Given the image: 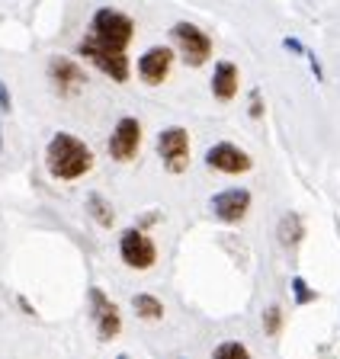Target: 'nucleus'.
Here are the masks:
<instances>
[{
	"label": "nucleus",
	"instance_id": "nucleus-5",
	"mask_svg": "<svg viewBox=\"0 0 340 359\" xmlns=\"http://www.w3.org/2000/svg\"><path fill=\"white\" fill-rule=\"evenodd\" d=\"M158 154L170 173H183L189 164V135L186 128L170 126L158 135Z\"/></svg>",
	"mask_w": 340,
	"mask_h": 359
},
{
	"label": "nucleus",
	"instance_id": "nucleus-11",
	"mask_svg": "<svg viewBox=\"0 0 340 359\" xmlns=\"http://www.w3.org/2000/svg\"><path fill=\"white\" fill-rule=\"evenodd\" d=\"M90 305H93V324H97L100 337H103V340H113V337H119L122 318H119V308H116V302L106 299L100 289H90Z\"/></svg>",
	"mask_w": 340,
	"mask_h": 359
},
{
	"label": "nucleus",
	"instance_id": "nucleus-3",
	"mask_svg": "<svg viewBox=\"0 0 340 359\" xmlns=\"http://www.w3.org/2000/svg\"><path fill=\"white\" fill-rule=\"evenodd\" d=\"M90 36H97L100 42H109V45H125L132 42L135 36V22L129 16L122 13V10H113V7H103L93 13V22H90Z\"/></svg>",
	"mask_w": 340,
	"mask_h": 359
},
{
	"label": "nucleus",
	"instance_id": "nucleus-7",
	"mask_svg": "<svg viewBox=\"0 0 340 359\" xmlns=\"http://www.w3.org/2000/svg\"><path fill=\"white\" fill-rule=\"evenodd\" d=\"M138 144H142V122L132 119V116H122L116 122L113 135H109V157L125 164L138 154Z\"/></svg>",
	"mask_w": 340,
	"mask_h": 359
},
{
	"label": "nucleus",
	"instance_id": "nucleus-15",
	"mask_svg": "<svg viewBox=\"0 0 340 359\" xmlns=\"http://www.w3.org/2000/svg\"><path fill=\"white\" fill-rule=\"evenodd\" d=\"M132 308H135L138 318H148V321H158V318H164V305H161L154 295H135L132 299Z\"/></svg>",
	"mask_w": 340,
	"mask_h": 359
},
{
	"label": "nucleus",
	"instance_id": "nucleus-9",
	"mask_svg": "<svg viewBox=\"0 0 340 359\" xmlns=\"http://www.w3.org/2000/svg\"><path fill=\"white\" fill-rule=\"evenodd\" d=\"M170 67H174V52H170L167 45H154V48H148V52L138 58V74H142L144 83H151V87L167 81Z\"/></svg>",
	"mask_w": 340,
	"mask_h": 359
},
{
	"label": "nucleus",
	"instance_id": "nucleus-17",
	"mask_svg": "<svg viewBox=\"0 0 340 359\" xmlns=\"http://www.w3.org/2000/svg\"><path fill=\"white\" fill-rule=\"evenodd\" d=\"M280 327H283V308L280 305H270L264 311V330L276 337V334H280Z\"/></svg>",
	"mask_w": 340,
	"mask_h": 359
},
{
	"label": "nucleus",
	"instance_id": "nucleus-10",
	"mask_svg": "<svg viewBox=\"0 0 340 359\" xmlns=\"http://www.w3.org/2000/svg\"><path fill=\"white\" fill-rule=\"evenodd\" d=\"M48 77H52V87L58 90L61 97H74V93L83 90V83H87V74L71 58H52Z\"/></svg>",
	"mask_w": 340,
	"mask_h": 359
},
{
	"label": "nucleus",
	"instance_id": "nucleus-20",
	"mask_svg": "<svg viewBox=\"0 0 340 359\" xmlns=\"http://www.w3.org/2000/svg\"><path fill=\"white\" fill-rule=\"evenodd\" d=\"M250 116H254V119H260V116H264V100H260L257 90L250 93Z\"/></svg>",
	"mask_w": 340,
	"mask_h": 359
},
{
	"label": "nucleus",
	"instance_id": "nucleus-18",
	"mask_svg": "<svg viewBox=\"0 0 340 359\" xmlns=\"http://www.w3.org/2000/svg\"><path fill=\"white\" fill-rule=\"evenodd\" d=\"M292 289H295V305H305V302H315L318 299V292H311L308 285H305L302 276L292 279Z\"/></svg>",
	"mask_w": 340,
	"mask_h": 359
},
{
	"label": "nucleus",
	"instance_id": "nucleus-16",
	"mask_svg": "<svg viewBox=\"0 0 340 359\" xmlns=\"http://www.w3.org/2000/svg\"><path fill=\"white\" fill-rule=\"evenodd\" d=\"M87 209H90V215L97 218V222L103 224V228H109V224H113V209L106 205V199H103V196H97V193H93L90 199H87Z\"/></svg>",
	"mask_w": 340,
	"mask_h": 359
},
{
	"label": "nucleus",
	"instance_id": "nucleus-2",
	"mask_svg": "<svg viewBox=\"0 0 340 359\" xmlns=\"http://www.w3.org/2000/svg\"><path fill=\"white\" fill-rule=\"evenodd\" d=\"M77 55L90 58L93 65H97L106 77H113L116 83L129 81V55H125V48H122V45L100 42L97 36H90V39H83V42L77 45Z\"/></svg>",
	"mask_w": 340,
	"mask_h": 359
},
{
	"label": "nucleus",
	"instance_id": "nucleus-8",
	"mask_svg": "<svg viewBox=\"0 0 340 359\" xmlns=\"http://www.w3.org/2000/svg\"><path fill=\"white\" fill-rule=\"evenodd\" d=\"M205 167H209V170H219V173H247L250 167H254V161H250V154L241 151L238 144L219 142L205 151Z\"/></svg>",
	"mask_w": 340,
	"mask_h": 359
},
{
	"label": "nucleus",
	"instance_id": "nucleus-12",
	"mask_svg": "<svg viewBox=\"0 0 340 359\" xmlns=\"http://www.w3.org/2000/svg\"><path fill=\"white\" fill-rule=\"evenodd\" d=\"M250 212V193L247 189H225L212 199V215L219 218V222H228L235 224L241 222L244 215Z\"/></svg>",
	"mask_w": 340,
	"mask_h": 359
},
{
	"label": "nucleus",
	"instance_id": "nucleus-19",
	"mask_svg": "<svg viewBox=\"0 0 340 359\" xmlns=\"http://www.w3.org/2000/svg\"><path fill=\"white\" fill-rule=\"evenodd\" d=\"M215 356H247V346L244 344H222V346H215Z\"/></svg>",
	"mask_w": 340,
	"mask_h": 359
},
{
	"label": "nucleus",
	"instance_id": "nucleus-6",
	"mask_svg": "<svg viewBox=\"0 0 340 359\" xmlns=\"http://www.w3.org/2000/svg\"><path fill=\"white\" fill-rule=\"evenodd\" d=\"M174 42L180 45L183 61H186L189 67L205 65L209 55H212V39L205 36L199 26H193V22H177L174 26Z\"/></svg>",
	"mask_w": 340,
	"mask_h": 359
},
{
	"label": "nucleus",
	"instance_id": "nucleus-14",
	"mask_svg": "<svg viewBox=\"0 0 340 359\" xmlns=\"http://www.w3.org/2000/svg\"><path fill=\"white\" fill-rule=\"evenodd\" d=\"M302 238H305L302 218L295 215V212H286V215H283V222H280V244L292 250V247L302 244Z\"/></svg>",
	"mask_w": 340,
	"mask_h": 359
},
{
	"label": "nucleus",
	"instance_id": "nucleus-1",
	"mask_svg": "<svg viewBox=\"0 0 340 359\" xmlns=\"http://www.w3.org/2000/svg\"><path fill=\"white\" fill-rule=\"evenodd\" d=\"M46 167L55 180H77L93 167V151L74 135L58 132L46 148Z\"/></svg>",
	"mask_w": 340,
	"mask_h": 359
},
{
	"label": "nucleus",
	"instance_id": "nucleus-4",
	"mask_svg": "<svg viewBox=\"0 0 340 359\" xmlns=\"http://www.w3.org/2000/svg\"><path fill=\"white\" fill-rule=\"evenodd\" d=\"M119 257L129 269H151L158 263V247L144 234V228H129V231H122Z\"/></svg>",
	"mask_w": 340,
	"mask_h": 359
},
{
	"label": "nucleus",
	"instance_id": "nucleus-13",
	"mask_svg": "<svg viewBox=\"0 0 340 359\" xmlns=\"http://www.w3.org/2000/svg\"><path fill=\"white\" fill-rule=\"evenodd\" d=\"M238 67L231 61H219L215 65V74H212V97L219 100V103H231L238 97Z\"/></svg>",
	"mask_w": 340,
	"mask_h": 359
},
{
	"label": "nucleus",
	"instance_id": "nucleus-21",
	"mask_svg": "<svg viewBox=\"0 0 340 359\" xmlns=\"http://www.w3.org/2000/svg\"><path fill=\"white\" fill-rule=\"evenodd\" d=\"M0 109H10V97H7V83H0Z\"/></svg>",
	"mask_w": 340,
	"mask_h": 359
}]
</instances>
